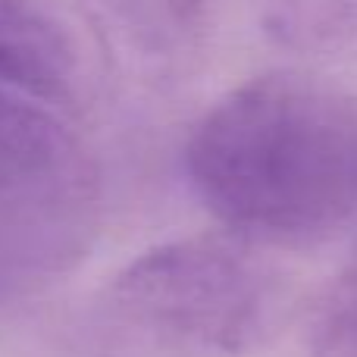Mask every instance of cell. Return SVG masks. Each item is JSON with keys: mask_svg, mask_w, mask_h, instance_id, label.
Segmentation results:
<instances>
[{"mask_svg": "<svg viewBox=\"0 0 357 357\" xmlns=\"http://www.w3.org/2000/svg\"><path fill=\"white\" fill-rule=\"evenodd\" d=\"M185 176L248 245L333 238L357 226V98L295 73L241 82L195 123Z\"/></svg>", "mask_w": 357, "mask_h": 357, "instance_id": "cell-1", "label": "cell"}, {"mask_svg": "<svg viewBox=\"0 0 357 357\" xmlns=\"http://www.w3.org/2000/svg\"><path fill=\"white\" fill-rule=\"evenodd\" d=\"M235 235H185L142 251L82 307L79 357H245L279 314L273 270Z\"/></svg>", "mask_w": 357, "mask_h": 357, "instance_id": "cell-2", "label": "cell"}, {"mask_svg": "<svg viewBox=\"0 0 357 357\" xmlns=\"http://www.w3.org/2000/svg\"><path fill=\"white\" fill-rule=\"evenodd\" d=\"M98 220L100 188L88 154L0 169V307L73 273L94 245Z\"/></svg>", "mask_w": 357, "mask_h": 357, "instance_id": "cell-3", "label": "cell"}, {"mask_svg": "<svg viewBox=\"0 0 357 357\" xmlns=\"http://www.w3.org/2000/svg\"><path fill=\"white\" fill-rule=\"evenodd\" d=\"M88 29L63 0H0V82L69 110L94 79Z\"/></svg>", "mask_w": 357, "mask_h": 357, "instance_id": "cell-4", "label": "cell"}, {"mask_svg": "<svg viewBox=\"0 0 357 357\" xmlns=\"http://www.w3.org/2000/svg\"><path fill=\"white\" fill-rule=\"evenodd\" d=\"M82 16L104 41L135 63L173 69L188 60L210 31L213 0H79Z\"/></svg>", "mask_w": 357, "mask_h": 357, "instance_id": "cell-5", "label": "cell"}, {"mask_svg": "<svg viewBox=\"0 0 357 357\" xmlns=\"http://www.w3.org/2000/svg\"><path fill=\"white\" fill-rule=\"evenodd\" d=\"M85 154L63 107L0 82V169L56 167Z\"/></svg>", "mask_w": 357, "mask_h": 357, "instance_id": "cell-6", "label": "cell"}, {"mask_svg": "<svg viewBox=\"0 0 357 357\" xmlns=\"http://www.w3.org/2000/svg\"><path fill=\"white\" fill-rule=\"evenodd\" d=\"M317 351L320 357H357V248L323 298Z\"/></svg>", "mask_w": 357, "mask_h": 357, "instance_id": "cell-7", "label": "cell"}]
</instances>
